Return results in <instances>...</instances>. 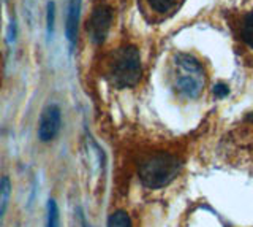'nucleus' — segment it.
<instances>
[{
    "mask_svg": "<svg viewBox=\"0 0 253 227\" xmlns=\"http://www.w3.org/2000/svg\"><path fill=\"white\" fill-rule=\"evenodd\" d=\"M242 38L250 48L253 50V11H250L244 19V27H242Z\"/></svg>",
    "mask_w": 253,
    "mask_h": 227,
    "instance_id": "11",
    "label": "nucleus"
},
{
    "mask_svg": "<svg viewBox=\"0 0 253 227\" xmlns=\"http://www.w3.org/2000/svg\"><path fill=\"white\" fill-rule=\"evenodd\" d=\"M83 226H84V227H89V226H87V223L84 221V218H83Z\"/></svg>",
    "mask_w": 253,
    "mask_h": 227,
    "instance_id": "14",
    "label": "nucleus"
},
{
    "mask_svg": "<svg viewBox=\"0 0 253 227\" xmlns=\"http://www.w3.org/2000/svg\"><path fill=\"white\" fill-rule=\"evenodd\" d=\"M213 92H215V96H217V97H226V96H228V92H229V89L226 88L225 84H217V86H215V89H213Z\"/></svg>",
    "mask_w": 253,
    "mask_h": 227,
    "instance_id": "13",
    "label": "nucleus"
},
{
    "mask_svg": "<svg viewBox=\"0 0 253 227\" xmlns=\"http://www.w3.org/2000/svg\"><path fill=\"white\" fill-rule=\"evenodd\" d=\"M54 13H55V5L54 2L47 3V35H52L54 30Z\"/></svg>",
    "mask_w": 253,
    "mask_h": 227,
    "instance_id": "12",
    "label": "nucleus"
},
{
    "mask_svg": "<svg viewBox=\"0 0 253 227\" xmlns=\"http://www.w3.org/2000/svg\"><path fill=\"white\" fill-rule=\"evenodd\" d=\"M111 19H113V13H111L109 6L101 5L93 10L87 30H89L90 40L95 45H100L105 42V38L109 32V27H111Z\"/></svg>",
    "mask_w": 253,
    "mask_h": 227,
    "instance_id": "6",
    "label": "nucleus"
},
{
    "mask_svg": "<svg viewBox=\"0 0 253 227\" xmlns=\"http://www.w3.org/2000/svg\"><path fill=\"white\" fill-rule=\"evenodd\" d=\"M60 124H62V114H60V108L57 105H47L42 116H40V122H38V138L42 142H51L55 137H57L59 130H60Z\"/></svg>",
    "mask_w": 253,
    "mask_h": 227,
    "instance_id": "5",
    "label": "nucleus"
},
{
    "mask_svg": "<svg viewBox=\"0 0 253 227\" xmlns=\"http://www.w3.org/2000/svg\"><path fill=\"white\" fill-rule=\"evenodd\" d=\"M185 0H139L141 13L150 24H158L171 18Z\"/></svg>",
    "mask_w": 253,
    "mask_h": 227,
    "instance_id": "4",
    "label": "nucleus"
},
{
    "mask_svg": "<svg viewBox=\"0 0 253 227\" xmlns=\"http://www.w3.org/2000/svg\"><path fill=\"white\" fill-rule=\"evenodd\" d=\"M182 169V162L171 153H157L141 164L138 175L141 183L149 189H160L176 179Z\"/></svg>",
    "mask_w": 253,
    "mask_h": 227,
    "instance_id": "2",
    "label": "nucleus"
},
{
    "mask_svg": "<svg viewBox=\"0 0 253 227\" xmlns=\"http://www.w3.org/2000/svg\"><path fill=\"white\" fill-rule=\"evenodd\" d=\"M108 227H131V219L125 211H114L108 219Z\"/></svg>",
    "mask_w": 253,
    "mask_h": 227,
    "instance_id": "9",
    "label": "nucleus"
},
{
    "mask_svg": "<svg viewBox=\"0 0 253 227\" xmlns=\"http://www.w3.org/2000/svg\"><path fill=\"white\" fill-rule=\"evenodd\" d=\"M141 75V57L139 51L134 46H124L113 54L109 62L108 76L116 88H131L139 81Z\"/></svg>",
    "mask_w": 253,
    "mask_h": 227,
    "instance_id": "3",
    "label": "nucleus"
},
{
    "mask_svg": "<svg viewBox=\"0 0 253 227\" xmlns=\"http://www.w3.org/2000/svg\"><path fill=\"white\" fill-rule=\"evenodd\" d=\"M46 227H59V208L54 199L47 200V216Z\"/></svg>",
    "mask_w": 253,
    "mask_h": 227,
    "instance_id": "10",
    "label": "nucleus"
},
{
    "mask_svg": "<svg viewBox=\"0 0 253 227\" xmlns=\"http://www.w3.org/2000/svg\"><path fill=\"white\" fill-rule=\"evenodd\" d=\"M10 195H11V183H10V178H8V176H2V179H0V224H2V219L5 216L6 208H8Z\"/></svg>",
    "mask_w": 253,
    "mask_h": 227,
    "instance_id": "8",
    "label": "nucleus"
},
{
    "mask_svg": "<svg viewBox=\"0 0 253 227\" xmlns=\"http://www.w3.org/2000/svg\"><path fill=\"white\" fill-rule=\"evenodd\" d=\"M174 88L185 99L195 100L206 88V72L201 62L190 54L180 53L174 57Z\"/></svg>",
    "mask_w": 253,
    "mask_h": 227,
    "instance_id": "1",
    "label": "nucleus"
},
{
    "mask_svg": "<svg viewBox=\"0 0 253 227\" xmlns=\"http://www.w3.org/2000/svg\"><path fill=\"white\" fill-rule=\"evenodd\" d=\"M79 13H81V0H68L65 34H67V40L70 42L71 48L76 45V38H78Z\"/></svg>",
    "mask_w": 253,
    "mask_h": 227,
    "instance_id": "7",
    "label": "nucleus"
},
{
    "mask_svg": "<svg viewBox=\"0 0 253 227\" xmlns=\"http://www.w3.org/2000/svg\"><path fill=\"white\" fill-rule=\"evenodd\" d=\"M250 121H253V114H252V116H250Z\"/></svg>",
    "mask_w": 253,
    "mask_h": 227,
    "instance_id": "15",
    "label": "nucleus"
}]
</instances>
